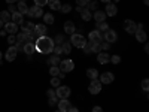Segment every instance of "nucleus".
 Wrapping results in <instances>:
<instances>
[{"label":"nucleus","mask_w":149,"mask_h":112,"mask_svg":"<svg viewBox=\"0 0 149 112\" xmlns=\"http://www.w3.org/2000/svg\"><path fill=\"white\" fill-rule=\"evenodd\" d=\"M60 10L63 12V14H69V12L72 10V6L69 5V3H66V5H61V8H60Z\"/></svg>","instance_id":"72a5a7b5"},{"label":"nucleus","mask_w":149,"mask_h":112,"mask_svg":"<svg viewBox=\"0 0 149 112\" xmlns=\"http://www.w3.org/2000/svg\"><path fill=\"white\" fill-rule=\"evenodd\" d=\"M58 69H60V72H64V73H67V72H72V70L74 69V63H73V60H70V58H66V60H63V61H60Z\"/></svg>","instance_id":"7ed1b4c3"},{"label":"nucleus","mask_w":149,"mask_h":112,"mask_svg":"<svg viewBox=\"0 0 149 112\" xmlns=\"http://www.w3.org/2000/svg\"><path fill=\"white\" fill-rule=\"evenodd\" d=\"M109 48H110V43H109V42H102V49H104V51H107Z\"/></svg>","instance_id":"49530a36"},{"label":"nucleus","mask_w":149,"mask_h":112,"mask_svg":"<svg viewBox=\"0 0 149 112\" xmlns=\"http://www.w3.org/2000/svg\"><path fill=\"white\" fill-rule=\"evenodd\" d=\"M61 48H63L64 54H70L72 52V43H69V42H63L61 43Z\"/></svg>","instance_id":"c756f323"},{"label":"nucleus","mask_w":149,"mask_h":112,"mask_svg":"<svg viewBox=\"0 0 149 112\" xmlns=\"http://www.w3.org/2000/svg\"><path fill=\"white\" fill-rule=\"evenodd\" d=\"M0 20H2L5 24L9 22L10 21V14H9L8 10H2V12H0Z\"/></svg>","instance_id":"c85d7f7f"},{"label":"nucleus","mask_w":149,"mask_h":112,"mask_svg":"<svg viewBox=\"0 0 149 112\" xmlns=\"http://www.w3.org/2000/svg\"><path fill=\"white\" fill-rule=\"evenodd\" d=\"M63 42H64V36H63V34H57V36H55V39H54V43L61 45Z\"/></svg>","instance_id":"c9c22d12"},{"label":"nucleus","mask_w":149,"mask_h":112,"mask_svg":"<svg viewBox=\"0 0 149 112\" xmlns=\"http://www.w3.org/2000/svg\"><path fill=\"white\" fill-rule=\"evenodd\" d=\"M134 36H136V41H137V42H146V39H148L145 30H137L134 33Z\"/></svg>","instance_id":"6ab92c4d"},{"label":"nucleus","mask_w":149,"mask_h":112,"mask_svg":"<svg viewBox=\"0 0 149 112\" xmlns=\"http://www.w3.org/2000/svg\"><path fill=\"white\" fill-rule=\"evenodd\" d=\"M17 54H18L17 48H15V46H9V48H8V51H6L5 58H6L8 61H14V60L17 58Z\"/></svg>","instance_id":"f8f14e48"},{"label":"nucleus","mask_w":149,"mask_h":112,"mask_svg":"<svg viewBox=\"0 0 149 112\" xmlns=\"http://www.w3.org/2000/svg\"><path fill=\"white\" fill-rule=\"evenodd\" d=\"M110 61L113 64H119L121 63V57L119 55H110Z\"/></svg>","instance_id":"58836bf2"},{"label":"nucleus","mask_w":149,"mask_h":112,"mask_svg":"<svg viewBox=\"0 0 149 112\" xmlns=\"http://www.w3.org/2000/svg\"><path fill=\"white\" fill-rule=\"evenodd\" d=\"M85 2H86V5H88V3H90V2H91V0H85Z\"/></svg>","instance_id":"680f3d73"},{"label":"nucleus","mask_w":149,"mask_h":112,"mask_svg":"<svg viewBox=\"0 0 149 112\" xmlns=\"http://www.w3.org/2000/svg\"><path fill=\"white\" fill-rule=\"evenodd\" d=\"M86 76H88L90 79H97V76H98V70L94 69V67L88 69V70H86Z\"/></svg>","instance_id":"a878e982"},{"label":"nucleus","mask_w":149,"mask_h":112,"mask_svg":"<svg viewBox=\"0 0 149 112\" xmlns=\"http://www.w3.org/2000/svg\"><path fill=\"white\" fill-rule=\"evenodd\" d=\"M8 12H9V14H14V12H17V8L14 5H9V10Z\"/></svg>","instance_id":"8fccbe9b"},{"label":"nucleus","mask_w":149,"mask_h":112,"mask_svg":"<svg viewBox=\"0 0 149 112\" xmlns=\"http://www.w3.org/2000/svg\"><path fill=\"white\" fill-rule=\"evenodd\" d=\"M143 3L145 5H149V0H143Z\"/></svg>","instance_id":"052dcab7"},{"label":"nucleus","mask_w":149,"mask_h":112,"mask_svg":"<svg viewBox=\"0 0 149 112\" xmlns=\"http://www.w3.org/2000/svg\"><path fill=\"white\" fill-rule=\"evenodd\" d=\"M48 103H49V106H54V105H57V103H58V102H57V96H55V97H49Z\"/></svg>","instance_id":"c03bdc74"},{"label":"nucleus","mask_w":149,"mask_h":112,"mask_svg":"<svg viewBox=\"0 0 149 112\" xmlns=\"http://www.w3.org/2000/svg\"><path fill=\"white\" fill-rule=\"evenodd\" d=\"M6 34H8V33H6V30H5V29H3V30H2V32H0V36H3V37H5V36H6Z\"/></svg>","instance_id":"864d4df0"},{"label":"nucleus","mask_w":149,"mask_h":112,"mask_svg":"<svg viewBox=\"0 0 149 112\" xmlns=\"http://www.w3.org/2000/svg\"><path fill=\"white\" fill-rule=\"evenodd\" d=\"M17 12H19L21 15H26L27 12H29V6L26 2H19L18 3V8H17Z\"/></svg>","instance_id":"4be33fe9"},{"label":"nucleus","mask_w":149,"mask_h":112,"mask_svg":"<svg viewBox=\"0 0 149 112\" xmlns=\"http://www.w3.org/2000/svg\"><path fill=\"white\" fill-rule=\"evenodd\" d=\"M76 5H78V8H86L85 0H76Z\"/></svg>","instance_id":"a18cd8bd"},{"label":"nucleus","mask_w":149,"mask_h":112,"mask_svg":"<svg viewBox=\"0 0 149 112\" xmlns=\"http://www.w3.org/2000/svg\"><path fill=\"white\" fill-rule=\"evenodd\" d=\"M10 21L12 22H15L17 24V26H19V24H21V26H22V15L19 14V12H14V14H10Z\"/></svg>","instance_id":"a211bd4d"},{"label":"nucleus","mask_w":149,"mask_h":112,"mask_svg":"<svg viewBox=\"0 0 149 112\" xmlns=\"http://www.w3.org/2000/svg\"><path fill=\"white\" fill-rule=\"evenodd\" d=\"M70 93H72L70 87H67V85H60V87H57L55 96H57V99H69Z\"/></svg>","instance_id":"20e7f679"},{"label":"nucleus","mask_w":149,"mask_h":112,"mask_svg":"<svg viewBox=\"0 0 149 112\" xmlns=\"http://www.w3.org/2000/svg\"><path fill=\"white\" fill-rule=\"evenodd\" d=\"M3 27H5V22H3L2 20H0V29H3Z\"/></svg>","instance_id":"4d7b16f0"},{"label":"nucleus","mask_w":149,"mask_h":112,"mask_svg":"<svg viewBox=\"0 0 149 112\" xmlns=\"http://www.w3.org/2000/svg\"><path fill=\"white\" fill-rule=\"evenodd\" d=\"M55 112H60V111H55Z\"/></svg>","instance_id":"69168bd1"},{"label":"nucleus","mask_w":149,"mask_h":112,"mask_svg":"<svg viewBox=\"0 0 149 112\" xmlns=\"http://www.w3.org/2000/svg\"><path fill=\"white\" fill-rule=\"evenodd\" d=\"M95 24H97V30H98V32L104 33V32H107V30H109V24H107L106 21H102V22H95Z\"/></svg>","instance_id":"393cba45"},{"label":"nucleus","mask_w":149,"mask_h":112,"mask_svg":"<svg viewBox=\"0 0 149 112\" xmlns=\"http://www.w3.org/2000/svg\"><path fill=\"white\" fill-rule=\"evenodd\" d=\"M34 5L36 6H45V5H48V0H34Z\"/></svg>","instance_id":"79ce46f5"},{"label":"nucleus","mask_w":149,"mask_h":112,"mask_svg":"<svg viewBox=\"0 0 149 112\" xmlns=\"http://www.w3.org/2000/svg\"><path fill=\"white\" fill-rule=\"evenodd\" d=\"M48 32L46 26L45 24H36V27H34V34L37 37H40V36H45V33Z\"/></svg>","instance_id":"4468645a"},{"label":"nucleus","mask_w":149,"mask_h":112,"mask_svg":"<svg viewBox=\"0 0 149 112\" xmlns=\"http://www.w3.org/2000/svg\"><path fill=\"white\" fill-rule=\"evenodd\" d=\"M72 37H70V43L73 45V46H76V48H84L85 45H86V41H85V37L82 36V34H79V33H73V34H70Z\"/></svg>","instance_id":"f03ea898"},{"label":"nucleus","mask_w":149,"mask_h":112,"mask_svg":"<svg viewBox=\"0 0 149 112\" xmlns=\"http://www.w3.org/2000/svg\"><path fill=\"white\" fill-rule=\"evenodd\" d=\"M81 17H82V20H84V21H90V20L93 18V14H91V12H90L88 9H86V8H84V9H82V12H81Z\"/></svg>","instance_id":"b1692460"},{"label":"nucleus","mask_w":149,"mask_h":112,"mask_svg":"<svg viewBox=\"0 0 149 112\" xmlns=\"http://www.w3.org/2000/svg\"><path fill=\"white\" fill-rule=\"evenodd\" d=\"M67 112H79V109H78V108H74V106H70V109H69Z\"/></svg>","instance_id":"603ef678"},{"label":"nucleus","mask_w":149,"mask_h":112,"mask_svg":"<svg viewBox=\"0 0 149 112\" xmlns=\"http://www.w3.org/2000/svg\"><path fill=\"white\" fill-rule=\"evenodd\" d=\"M17 42H21V43H22V42H29V36L24 34L22 32L18 33V34H17Z\"/></svg>","instance_id":"7c9ffc66"},{"label":"nucleus","mask_w":149,"mask_h":112,"mask_svg":"<svg viewBox=\"0 0 149 112\" xmlns=\"http://www.w3.org/2000/svg\"><path fill=\"white\" fill-rule=\"evenodd\" d=\"M51 85H52V87H60V79H58V76H52Z\"/></svg>","instance_id":"a19ab883"},{"label":"nucleus","mask_w":149,"mask_h":112,"mask_svg":"<svg viewBox=\"0 0 149 112\" xmlns=\"http://www.w3.org/2000/svg\"><path fill=\"white\" fill-rule=\"evenodd\" d=\"M145 52H146V54H148V52H149V45H148V43H146V45H145Z\"/></svg>","instance_id":"6e6d98bb"},{"label":"nucleus","mask_w":149,"mask_h":112,"mask_svg":"<svg viewBox=\"0 0 149 112\" xmlns=\"http://www.w3.org/2000/svg\"><path fill=\"white\" fill-rule=\"evenodd\" d=\"M58 105V111L60 112H67L72 106V103L69 102V99H60V102L57 103Z\"/></svg>","instance_id":"9d476101"},{"label":"nucleus","mask_w":149,"mask_h":112,"mask_svg":"<svg viewBox=\"0 0 149 112\" xmlns=\"http://www.w3.org/2000/svg\"><path fill=\"white\" fill-rule=\"evenodd\" d=\"M43 21H45V24H52L55 20H54V15L48 12V14H45V15H43Z\"/></svg>","instance_id":"2f4dec72"},{"label":"nucleus","mask_w":149,"mask_h":112,"mask_svg":"<svg viewBox=\"0 0 149 112\" xmlns=\"http://www.w3.org/2000/svg\"><path fill=\"white\" fill-rule=\"evenodd\" d=\"M97 60H98V63H100V64H107L110 61V55L107 52H98Z\"/></svg>","instance_id":"f3484780"},{"label":"nucleus","mask_w":149,"mask_h":112,"mask_svg":"<svg viewBox=\"0 0 149 112\" xmlns=\"http://www.w3.org/2000/svg\"><path fill=\"white\" fill-rule=\"evenodd\" d=\"M14 2H17V0H6V3H9V5H12Z\"/></svg>","instance_id":"13d9d810"},{"label":"nucleus","mask_w":149,"mask_h":112,"mask_svg":"<svg viewBox=\"0 0 149 112\" xmlns=\"http://www.w3.org/2000/svg\"><path fill=\"white\" fill-rule=\"evenodd\" d=\"M97 8H98V2H95V0H91V2L86 5V9H88L90 12L94 9V10H97Z\"/></svg>","instance_id":"473e14b6"},{"label":"nucleus","mask_w":149,"mask_h":112,"mask_svg":"<svg viewBox=\"0 0 149 112\" xmlns=\"http://www.w3.org/2000/svg\"><path fill=\"white\" fill-rule=\"evenodd\" d=\"M82 49H84V52H85V54H90V52H93V51H91V42H86V45H85Z\"/></svg>","instance_id":"ea45409f"},{"label":"nucleus","mask_w":149,"mask_h":112,"mask_svg":"<svg viewBox=\"0 0 149 112\" xmlns=\"http://www.w3.org/2000/svg\"><path fill=\"white\" fill-rule=\"evenodd\" d=\"M115 79V76H113V73H110V72H104V73H102L100 75V81L102 84H110L112 81Z\"/></svg>","instance_id":"ddd939ff"},{"label":"nucleus","mask_w":149,"mask_h":112,"mask_svg":"<svg viewBox=\"0 0 149 112\" xmlns=\"http://www.w3.org/2000/svg\"><path fill=\"white\" fill-rule=\"evenodd\" d=\"M0 61H2V51H0Z\"/></svg>","instance_id":"e2e57ef3"},{"label":"nucleus","mask_w":149,"mask_h":112,"mask_svg":"<svg viewBox=\"0 0 149 112\" xmlns=\"http://www.w3.org/2000/svg\"><path fill=\"white\" fill-rule=\"evenodd\" d=\"M52 51H54L55 55H60V54H63V48H61V45H55Z\"/></svg>","instance_id":"4c0bfd02"},{"label":"nucleus","mask_w":149,"mask_h":112,"mask_svg":"<svg viewBox=\"0 0 149 112\" xmlns=\"http://www.w3.org/2000/svg\"><path fill=\"white\" fill-rule=\"evenodd\" d=\"M113 2H115V5H116V3H118V2H119V0H113Z\"/></svg>","instance_id":"0e129e2a"},{"label":"nucleus","mask_w":149,"mask_h":112,"mask_svg":"<svg viewBox=\"0 0 149 112\" xmlns=\"http://www.w3.org/2000/svg\"><path fill=\"white\" fill-rule=\"evenodd\" d=\"M34 46H36V51H39L40 54H49V52H52L55 43H54V41L51 39V37L40 36V37H37V39H36Z\"/></svg>","instance_id":"f257e3e1"},{"label":"nucleus","mask_w":149,"mask_h":112,"mask_svg":"<svg viewBox=\"0 0 149 112\" xmlns=\"http://www.w3.org/2000/svg\"><path fill=\"white\" fill-rule=\"evenodd\" d=\"M102 82L98 81V79H91V84L88 85V91L91 93V94H98L102 91Z\"/></svg>","instance_id":"423d86ee"},{"label":"nucleus","mask_w":149,"mask_h":112,"mask_svg":"<svg viewBox=\"0 0 149 112\" xmlns=\"http://www.w3.org/2000/svg\"><path fill=\"white\" fill-rule=\"evenodd\" d=\"M149 79H143L142 81V88H143V91H148L149 90V82H148Z\"/></svg>","instance_id":"37998d69"},{"label":"nucleus","mask_w":149,"mask_h":112,"mask_svg":"<svg viewBox=\"0 0 149 112\" xmlns=\"http://www.w3.org/2000/svg\"><path fill=\"white\" fill-rule=\"evenodd\" d=\"M88 39L91 41V42H103L104 41V33H102V32H98L97 29L95 30H93V32H90V34H88Z\"/></svg>","instance_id":"39448f33"},{"label":"nucleus","mask_w":149,"mask_h":112,"mask_svg":"<svg viewBox=\"0 0 149 112\" xmlns=\"http://www.w3.org/2000/svg\"><path fill=\"white\" fill-rule=\"evenodd\" d=\"M137 30H143V24H142V22L137 24Z\"/></svg>","instance_id":"5fc2aeb1"},{"label":"nucleus","mask_w":149,"mask_h":112,"mask_svg":"<svg viewBox=\"0 0 149 112\" xmlns=\"http://www.w3.org/2000/svg\"><path fill=\"white\" fill-rule=\"evenodd\" d=\"M14 46L17 48V51H22V46H24V45H22L21 42H17V43H15Z\"/></svg>","instance_id":"09e8293b"},{"label":"nucleus","mask_w":149,"mask_h":112,"mask_svg":"<svg viewBox=\"0 0 149 112\" xmlns=\"http://www.w3.org/2000/svg\"><path fill=\"white\" fill-rule=\"evenodd\" d=\"M8 43L9 45H15L17 43V36L15 34H9L8 36Z\"/></svg>","instance_id":"e433bc0d"},{"label":"nucleus","mask_w":149,"mask_h":112,"mask_svg":"<svg viewBox=\"0 0 149 112\" xmlns=\"http://www.w3.org/2000/svg\"><path fill=\"white\" fill-rule=\"evenodd\" d=\"M116 39H118V34H116V32H115V30L109 29L107 32H104V41H106V42L113 43V42H116Z\"/></svg>","instance_id":"1a4fd4ad"},{"label":"nucleus","mask_w":149,"mask_h":112,"mask_svg":"<svg viewBox=\"0 0 149 112\" xmlns=\"http://www.w3.org/2000/svg\"><path fill=\"white\" fill-rule=\"evenodd\" d=\"M124 30H125L128 34H134L136 32H137V24H136L134 21H131V20H125L124 21Z\"/></svg>","instance_id":"6e6552de"},{"label":"nucleus","mask_w":149,"mask_h":112,"mask_svg":"<svg viewBox=\"0 0 149 112\" xmlns=\"http://www.w3.org/2000/svg\"><path fill=\"white\" fill-rule=\"evenodd\" d=\"M91 42V41H90ZM91 51L93 52H102V43L100 42H91Z\"/></svg>","instance_id":"cd10ccee"},{"label":"nucleus","mask_w":149,"mask_h":112,"mask_svg":"<svg viewBox=\"0 0 149 112\" xmlns=\"http://www.w3.org/2000/svg\"><path fill=\"white\" fill-rule=\"evenodd\" d=\"M27 15H29L30 18H40V17H43V10H42L40 6H36V5H34V6L29 8Z\"/></svg>","instance_id":"0eeeda50"},{"label":"nucleus","mask_w":149,"mask_h":112,"mask_svg":"<svg viewBox=\"0 0 149 112\" xmlns=\"http://www.w3.org/2000/svg\"><path fill=\"white\" fill-rule=\"evenodd\" d=\"M5 30H6V33H9V34H15V33H17V30H18V26H17L15 22L9 21V22H6V24H5Z\"/></svg>","instance_id":"2eb2a0df"},{"label":"nucleus","mask_w":149,"mask_h":112,"mask_svg":"<svg viewBox=\"0 0 149 112\" xmlns=\"http://www.w3.org/2000/svg\"><path fill=\"white\" fill-rule=\"evenodd\" d=\"M64 33H67V34H73L74 33V24H73V21H66L64 22Z\"/></svg>","instance_id":"412c9836"},{"label":"nucleus","mask_w":149,"mask_h":112,"mask_svg":"<svg viewBox=\"0 0 149 112\" xmlns=\"http://www.w3.org/2000/svg\"><path fill=\"white\" fill-rule=\"evenodd\" d=\"M91 112H103V109H102V108H100V106H94V108H93V111H91Z\"/></svg>","instance_id":"3c124183"},{"label":"nucleus","mask_w":149,"mask_h":112,"mask_svg":"<svg viewBox=\"0 0 149 112\" xmlns=\"http://www.w3.org/2000/svg\"><path fill=\"white\" fill-rule=\"evenodd\" d=\"M94 21H95V22L106 21V14H104L103 10H95V12H94Z\"/></svg>","instance_id":"aec40b11"},{"label":"nucleus","mask_w":149,"mask_h":112,"mask_svg":"<svg viewBox=\"0 0 149 112\" xmlns=\"http://www.w3.org/2000/svg\"><path fill=\"white\" fill-rule=\"evenodd\" d=\"M49 73H51V76H58V73H60L58 66H51V69H49Z\"/></svg>","instance_id":"f704fd0d"},{"label":"nucleus","mask_w":149,"mask_h":112,"mask_svg":"<svg viewBox=\"0 0 149 112\" xmlns=\"http://www.w3.org/2000/svg\"><path fill=\"white\" fill-rule=\"evenodd\" d=\"M46 94H48V97H55V91H54L52 88H49V90L46 91Z\"/></svg>","instance_id":"de8ad7c7"},{"label":"nucleus","mask_w":149,"mask_h":112,"mask_svg":"<svg viewBox=\"0 0 149 112\" xmlns=\"http://www.w3.org/2000/svg\"><path fill=\"white\" fill-rule=\"evenodd\" d=\"M48 5H49V8H51L52 10H60V8H61L60 0H48Z\"/></svg>","instance_id":"5701e85b"},{"label":"nucleus","mask_w":149,"mask_h":112,"mask_svg":"<svg viewBox=\"0 0 149 112\" xmlns=\"http://www.w3.org/2000/svg\"><path fill=\"white\" fill-rule=\"evenodd\" d=\"M22 51L26 52L27 55H31L34 51H36V46H34V42H27V43H24L22 46Z\"/></svg>","instance_id":"dca6fc26"},{"label":"nucleus","mask_w":149,"mask_h":112,"mask_svg":"<svg viewBox=\"0 0 149 112\" xmlns=\"http://www.w3.org/2000/svg\"><path fill=\"white\" fill-rule=\"evenodd\" d=\"M100 2H102V3H106V5H107V3H110V0H100Z\"/></svg>","instance_id":"bf43d9fd"},{"label":"nucleus","mask_w":149,"mask_h":112,"mask_svg":"<svg viewBox=\"0 0 149 112\" xmlns=\"http://www.w3.org/2000/svg\"><path fill=\"white\" fill-rule=\"evenodd\" d=\"M48 64H49V66H58V64H60V57L55 55V54H54L52 57H49V58H48Z\"/></svg>","instance_id":"bb28decb"},{"label":"nucleus","mask_w":149,"mask_h":112,"mask_svg":"<svg viewBox=\"0 0 149 112\" xmlns=\"http://www.w3.org/2000/svg\"><path fill=\"white\" fill-rule=\"evenodd\" d=\"M116 12H118V8H116L115 3H107L106 5V10H104L106 17H115Z\"/></svg>","instance_id":"9b49d317"}]
</instances>
